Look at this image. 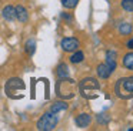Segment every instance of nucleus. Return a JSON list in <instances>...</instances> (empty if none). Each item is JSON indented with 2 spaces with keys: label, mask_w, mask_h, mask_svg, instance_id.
<instances>
[{
  "label": "nucleus",
  "mask_w": 133,
  "mask_h": 131,
  "mask_svg": "<svg viewBox=\"0 0 133 131\" xmlns=\"http://www.w3.org/2000/svg\"><path fill=\"white\" fill-rule=\"evenodd\" d=\"M77 88H79V93H80V96L83 98L95 100V98H97V94H93V93L100 90V84L93 77H84V78H82L79 81Z\"/></svg>",
  "instance_id": "obj_1"
},
{
  "label": "nucleus",
  "mask_w": 133,
  "mask_h": 131,
  "mask_svg": "<svg viewBox=\"0 0 133 131\" xmlns=\"http://www.w3.org/2000/svg\"><path fill=\"white\" fill-rule=\"evenodd\" d=\"M77 90V84H76L75 80L69 78V77H64V78H59L56 83V94H57L59 98L63 100H69L73 98Z\"/></svg>",
  "instance_id": "obj_2"
},
{
  "label": "nucleus",
  "mask_w": 133,
  "mask_h": 131,
  "mask_svg": "<svg viewBox=\"0 0 133 131\" xmlns=\"http://www.w3.org/2000/svg\"><path fill=\"white\" fill-rule=\"evenodd\" d=\"M115 94L122 100H129L133 97V76L122 77L115 84Z\"/></svg>",
  "instance_id": "obj_3"
},
{
  "label": "nucleus",
  "mask_w": 133,
  "mask_h": 131,
  "mask_svg": "<svg viewBox=\"0 0 133 131\" xmlns=\"http://www.w3.org/2000/svg\"><path fill=\"white\" fill-rule=\"evenodd\" d=\"M57 122H59L57 114H53V113H50V111H47V113H44L43 115L37 120L36 128L40 130V131H52L56 128Z\"/></svg>",
  "instance_id": "obj_4"
},
{
  "label": "nucleus",
  "mask_w": 133,
  "mask_h": 131,
  "mask_svg": "<svg viewBox=\"0 0 133 131\" xmlns=\"http://www.w3.org/2000/svg\"><path fill=\"white\" fill-rule=\"evenodd\" d=\"M24 88H26V84L23 83V80L17 78V77L10 78L9 81L6 83V85H4V91H6V94L10 98H13V93H16V91H19V90H24Z\"/></svg>",
  "instance_id": "obj_5"
},
{
  "label": "nucleus",
  "mask_w": 133,
  "mask_h": 131,
  "mask_svg": "<svg viewBox=\"0 0 133 131\" xmlns=\"http://www.w3.org/2000/svg\"><path fill=\"white\" fill-rule=\"evenodd\" d=\"M60 47L66 53H73L75 50H77L80 47V41L76 37H64L60 41Z\"/></svg>",
  "instance_id": "obj_6"
},
{
  "label": "nucleus",
  "mask_w": 133,
  "mask_h": 131,
  "mask_svg": "<svg viewBox=\"0 0 133 131\" xmlns=\"http://www.w3.org/2000/svg\"><path fill=\"white\" fill-rule=\"evenodd\" d=\"M90 122H92V115L87 113H82L75 118V124L79 128H87L90 125Z\"/></svg>",
  "instance_id": "obj_7"
},
{
  "label": "nucleus",
  "mask_w": 133,
  "mask_h": 131,
  "mask_svg": "<svg viewBox=\"0 0 133 131\" xmlns=\"http://www.w3.org/2000/svg\"><path fill=\"white\" fill-rule=\"evenodd\" d=\"M2 16L6 21H15L16 20V10H15V6L12 4H7L3 7L2 10Z\"/></svg>",
  "instance_id": "obj_8"
},
{
  "label": "nucleus",
  "mask_w": 133,
  "mask_h": 131,
  "mask_svg": "<svg viewBox=\"0 0 133 131\" xmlns=\"http://www.w3.org/2000/svg\"><path fill=\"white\" fill-rule=\"evenodd\" d=\"M15 10H16V20H19L20 23H27V20H29V11H27V9L24 6L19 4L15 7Z\"/></svg>",
  "instance_id": "obj_9"
},
{
  "label": "nucleus",
  "mask_w": 133,
  "mask_h": 131,
  "mask_svg": "<svg viewBox=\"0 0 133 131\" xmlns=\"http://www.w3.org/2000/svg\"><path fill=\"white\" fill-rule=\"evenodd\" d=\"M116 59H117V53H116L115 50H107L106 51V64L110 67V70L115 71L116 67H117V61H116Z\"/></svg>",
  "instance_id": "obj_10"
},
{
  "label": "nucleus",
  "mask_w": 133,
  "mask_h": 131,
  "mask_svg": "<svg viewBox=\"0 0 133 131\" xmlns=\"http://www.w3.org/2000/svg\"><path fill=\"white\" fill-rule=\"evenodd\" d=\"M96 73H97L99 78L106 80V78H109V77L113 74V71L110 70V67L106 64V63H102V64L97 66V68H96Z\"/></svg>",
  "instance_id": "obj_11"
},
{
  "label": "nucleus",
  "mask_w": 133,
  "mask_h": 131,
  "mask_svg": "<svg viewBox=\"0 0 133 131\" xmlns=\"http://www.w3.org/2000/svg\"><path fill=\"white\" fill-rule=\"evenodd\" d=\"M67 107H69V105L66 104V101H56V103L52 104V107H50L49 111L53 113V114H59L60 111H66Z\"/></svg>",
  "instance_id": "obj_12"
},
{
  "label": "nucleus",
  "mask_w": 133,
  "mask_h": 131,
  "mask_svg": "<svg viewBox=\"0 0 133 131\" xmlns=\"http://www.w3.org/2000/svg\"><path fill=\"white\" fill-rule=\"evenodd\" d=\"M84 61V53L83 51H80L77 48V50H75L72 53V56H70V63L72 64H80V63Z\"/></svg>",
  "instance_id": "obj_13"
},
{
  "label": "nucleus",
  "mask_w": 133,
  "mask_h": 131,
  "mask_svg": "<svg viewBox=\"0 0 133 131\" xmlns=\"http://www.w3.org/2000/svg\"><path fill=\"white\" fill-rule=\"evenodd\" d=\"M56 74H57L59 78H64V77H69V67H67L66 63H60L56 68Z\"/></svg>",
  "instance_id": "obj_14"
},
{
  "label": "nucleus",
  "mask_w": 133,
  "mask_h": 131,
  "mask_svg": "<svg viewBox=\"0 0 133 131\" xmlns=\"http://www.w3.org/2000/svg\"><path fill=\"white\" fill-rule=\"evenodd\" d=\"M123 67L127 70L133 71V50H130L127 54H124L123 57Z\"/></svg>",
  "instance_id": "obj_15"
},
{
  "label": "nucleus",
  "mask_w": 133,
  "mask_h": 131,
  "mask_svg": "<svg viewBox=\"0 0 133 131\" xmlns=\"http://www.w3.org/2000/svg\"><path fill=\"white\" fill-rule=\"evenodd\" d=\"M24 50H26V53L29 54V56H33L36 51V41L33 39H29L26 41V44H24Z\"/></svg>",
  "instance_id": "obj_16"
},
{
  "label": "nucleus",
  "mask_w": 133,
  "mask_h": 131,
  "mask_svg": "<svg viewBox=\"0 0 133 131\" xmlns=\"http://www.w3.org/2000/svg\"><path fill=\"white\" fill-rule=\"evenodd\" d=\"M133 27L130 23H122L120 26H119V33L122 34V36H129L130 33H132Z\"/></svg>",
  "instance_id": "obj_17"
},
{
  "label": "nucleus",
  "mask_w": 133,
  "mask_h": 131,
  "mask_svg": "<svg viewBox=\"0 0 133 131\" xmlns=\"http://www.w3.org/2000/svg\"><path fill=\"white\" fill-rule=\"evenodd\" d=\"M96 120H97L99 124H102V125H107V124H109V121H110V115H107L106 113H102V114H97Z\"/></svg>",
  "instance_id": "obj_18"
},
{
  "label": "nucleus",
  "mask_w": 133,
  "mask_h": 131,
  "mask_svg": "<svg viewBox=\"0 0 133 131\" xmlns=\"http://www.w3.org/2000/svg\"><path fill=\"white\" fill-rule=\"evenodd\" d=\"M79 4V0H62V6L64 9H75Z\"/></svg>",
  "instance_id": "obj_19"
},
{
  "label": "nucleus",
  "mask_w": 133,
  "mask_h": 131,
  "mask_svg": "<svg viewBox=\"0 0 133 131\" xmlns=\"http://www.w3.org/2000/svg\"><path fill=\"white\" fill-rule=\"evenodd\" d=\"M122 9L129 13H133V0H122Z\"/></svg>",
  "instance_id": "obj_20"
},
{
  "label": "nucleus",
  "mask_w": 133,
  "mask_h": 131,
  "mask_svg": "<svg viewBox=\"0 0 133 131\" xmlns=\"http://www.w3.org/2000/svg\"><path fill=\"white\" fill-rule=\"evenodd\" d=\"M62 19L63 20H66V21H73V17L70 16V14H67V13H62Z\"/></svg>",
  "instance_id": "obj_21"
},
{
  "label": "nucleus",
  "mask_w": 133,
  "mask_h": 131,
  "mask_svg": "<svg viewBox=\"0 0 133 131\" xmlns=\"http://www.w3.org/2000/svg\"><path fill=\"white\" fill-rule=\"evenodd\" d=\"M126 47L129 48V50H133V39H130L129 41L126 43Z\"/></svg>",
  "instance_id": "obj_22"
}]
</instances>
